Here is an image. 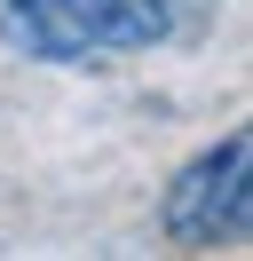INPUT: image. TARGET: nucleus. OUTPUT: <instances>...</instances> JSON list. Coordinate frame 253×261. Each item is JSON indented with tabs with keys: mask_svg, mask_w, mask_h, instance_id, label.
<instances>
[{
	"mask_svg": "<svg viewBox=\"0 0 253 261\" xmlns=\"http://www.w3.org/2000/svg\"><path fill=\"white\" fill-rule=\"evenodd\" d=\"M0 32L47 64L135 56L174 32V0H0Z\"/></svg>",
	"mask_w": 253,
	"mask_h": 261,
	"instance_id": "nucleus-1",
	"label": "nucleus"
},
{
	"mask_svg": "<svg viewBox=\"0 0 253 261\" xmlns=\"http://www.w3.org/2000/svg\"><path fill=\"white\" fill-rule=\"evenodd\" d=\"M253 135L230 127L214 150H198V159L182 166V174L166 182V206H158V222H166L174 245H190V253H206V245H237L253 229Z\"/></svg>",
	"mask_w": 253,
	"mask_h": 261,
	"instance_id": "nucleus-2",
	"label": "nucleus"
}]
</instances>
